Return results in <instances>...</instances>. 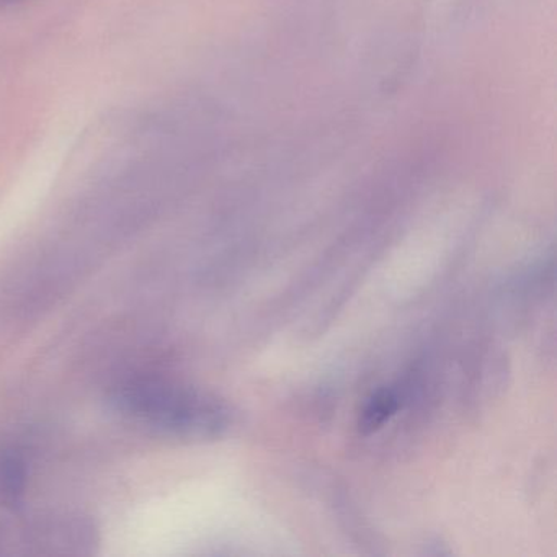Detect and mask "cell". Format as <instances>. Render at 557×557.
<instances>
[{
	"instance_id": "obj_3",
	"label": "cell",
	"mask_w": 557,
	"mask_h": 557,
	"mask_svg": "<svg viewBox=\"0 0 557 557\" xmlns=\"http://www.w3.org/2000/svg\"><path fill=\"white\" fill-rule=\"evenodd\" d=\"M399 407L400 397L396 389L383 387V389L376 391L361 412L358 429L364 435L376 432L399 410Z\"/></svg>"
},
{
	"instance_id": "obj_1",
	"label": "cell",
	"mask_w": 557,
	"mask_h": 557,
	"mask_svg": "<svg viewBox=\"0 0 557 557\" xmlns=\"http://www.w3.org/2000/svg\"><path fill=\"white\" fill-rule=\"evenodd\" d=\"M113 404L136 422L182 438H211L230 425V410L216 397L169 381H128Z\"/></svg>"
},
{
	"instance_id": "obj_2",
	"label": "cell",
	"mask_w": 557,
	"mask_h": 557,
	"mask_svg": "<svg viewBox=\"0 0 557 557\" xmlns=\"http://www.w3.org/2000/svg\"><path fill=\"white\" fill-rule=\"evenodd\" d=\"M27 487V465L17 451L0 455V504L15 508Z\"/></svg>"
},
{
	"instance_id": "obj_4",
	"label": "cell",
	"mask_w": 557,
	"mask_h": 557,
	"mask_svg": "<svg viewBox=\"0 0 557 557\" xmlns=\"http://www.w3.org/2000/svg\"><path fill=\"white\" fill-rule=\"evenodd\" d=\"M24 0H0V8H8V5L21 4Z\"/></svg>"
}]
</instances>
